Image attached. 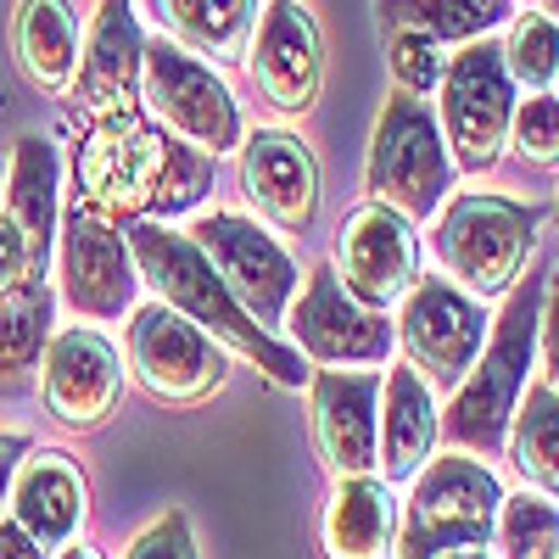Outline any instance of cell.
I'll return each mask as SVG.
<instances>
[{
	"instance_id": "2",
	"label": "cell",
	"mask_w": 559,
	"mask_h": 559,
	"mask_svg": "<svg viewBox=\"0 0 559 559\" xmlns=\"http://www.w3.org/2000/svg\"><path fill=\"white\" fill-rule=\"evenodd\" d=\"M123 241L134 252L140 286L157 302H168L174 313L202 324L224 353H241L247 364H258L274 386H286V392L308 386L313 369H302V353L292 342H280L274 331H263V324L229 297V286L213 274V263L197 252V241L185 236V229H174L163 218H134V224H123Z\"/></svg>"
},
{
	"instance_id": "25",
	"label": "cell",
	"mask_w": 559,
	"mask_h": 559,
	"mask_svg": "<svg viewBox=\"0 0 559 559\" xmlns=\"http://www.w3.org/2000/svg\"><path fill=\"white\" fill-rule=\"evenodd\" d=\"M0 213H7L23 241L34 252V274H45L57 252V224H62V202H57V146L45 134H23L12 157H7V191H0Z\"/></svg>"
},
{
	"instance_id": "20",
	"label": "cell",
	"mask_w": 559,
	"mask_h": 559,
	"mask_svg": "<svg viewBox=\"0 0 559 559\" xmlns=\"http://www.w3.org/2000/svg\"><path fill=\"white\" fill-rule=\"evenodd\" d=\"M7 515L45 548H68L79 543L84 521H90V476H84V464L62 448H28L23 464H17V476H12V503H7Z\"/></svg>"
},
{
	"instance_id": "3",
	"label": "cell",
	"mask_w": 559,
	"mask_h": 559,
	"mask_svg": "<svg viewBox=\"0 0 559 559\" xmlns=\"http://www.w3.org/2000/svg\"><path fill=\"white\" fill-rule=\"evenodd\" d=\"M543 286H548V269L532 258L526 274L509 286V297H503V308H498V319H492L476 369L448 392L442 426H437V437H442L448 448L476 453V459L503 453L509 419H515V408H521V397H526V386H532V369H537Z\"/></svg>"
},
{
	"instance_id": "4",
	"label": "cell",
	"mask_w": 559,
	"mask_h": 559,
	"mask_svg": "<svg viewBox=\"0 0 559 559\" xmlns=\"http://www.w3.org/2000/svg\"><path fill=\"white\" fill-rule=\"evenodd\" d=\"M537 224H543V207L532 202L492 197V191H453L442 202L431 247L459 292L498 302L537 258Z\"/></svg>"
},
{
	"instance_id": "34",
	"label": "cell",
	"mask_w": 559,
	"mask_h": 559,
	"mask_svg": "<svg viewBox=\"0 0 559 559\" xmlns=\"http://www.w3.org/2000/svg\"><path fill=\"white\" fill-rule=\"evenodd\" d=\"M537 369H543V381L559 392V269L548 274V286H543V319H537Z\"/></svg>"
},
{
	"instance_id": "40",
	"label": "cell",
	"mask_w": 559,
	"mask_h": 559,
	"mask_svg": "<svg viewBox=\"0 0 559 559\" xmlns=\"http://www.w3.org/2000/svg\"><path fill=\"white\" fill-rule=\"evenodd\" d=\"M437 559H498L492 548H448V554H437Z\"/></svg>"
},
{
	"instance_id": "10",
	"label": "cell",
	"mask_w": 559,
	"mask_h": 559,
	"mask_svg": "<svg viewBox=\"0 0 559 559\" xmlns=\"http://www.w3.org/2000/svg\"><path fill=\"white\" fill-rule=\"evenodd\" d=\"M397 347L403 364L419 369V381L431 392H453L464 376L476 369L487 331H492V308L471 292H459L453 280L442 274H419L408 297L397 302Z\"/></svg>"
},
{
	"instance_id": "6",
	"label": "cell",
	"mask_w": 559,
	"mask_h": 559,
	"mask_svg": "<svg viewBox=\"0 0 559 559\" xmlns=\"http://www.w3.org/2000/svg\"><path fill=\"white\" fill-rule=\"evenodd\" d=\"M521 90L503 68V45L471 39L459 45L437 84V129L448 140V157L459 174H492L509 152V123H515Z\"/></svg>"
},
{
	"instance_id": "7",
	"label": "cell",
	"mask_w": 559,
	"mask_h": 559,
	"mask_svg": "<svg viewBox=\"0 0 559 559\" xmlns=\"http://www.w3.org/2000/svg\"><path fill=\"white\" fill-rule=\"evenodd\" d=\"M140 112H152L168 134H179L185 146L207 152L213 163L241 152V107L229 96V84L218 68L191 57L174 39H146V62H140Z\"/></svg>"
},
{
	"instance_id": "28",
	"label": "cell",
	"mask_w": 559,
	"mask_h": 559,
	"mask_svg": "<svg viewBox=\"0 0 559 559\" xmlns=\"http://www.w3.org/2000/svg\"><path fill=\"white\" fill-rule=\"evenodd\" d=\"M381 17L386 28H419L437 45H471L515 17V0H381Z\"/></svg>"
},
{
	"instance_id": "12",
	"label": "cell",
	"mask_w": 559,
	"mask_h": 559,
	"mask_svg": "<svg viewBox=\"0 0 559 559\" xmlns=\"http://www.w3.org/2000/svg\"><path fill=\"white\" fill-rule=\"evenodd\" d=\"M286 331H292V347L313 358L319 369H381L392 364V347H397L392 319L364 308L336 280L331 263L308 269L302 292L286 308Z\"/></svg>"
},
{
	"instance_id": "30",
	"label": "cell",
	"mask_w": 559,
	"mask_h": 559,
	"mask_svg": "<svg viewBox=\"0 0 559 559\" xmlns=\"http://www.w3.org/2000/svg\"><path fill=\"white\" fill-rule=\"evenodd\" d=\"M503 68L515 79V90L537 96V90H554L559 73V23L548 12H515L509 17V39H503Z\"/></svg>"
},
{
	"instance_id": "9",
	"label": "cell",
	"mask_w": 559,
	"mask_h": 559,
	"mask_svg": "<svg viewBox=\"0 0 559 559\" xmlns=\"http://www.w3.org/2000/svg\"><path fill=\"white\" fill-rule=\"evenodd\" d=\"M129 376L163 408H202L229 381V353L202 324L152 297L129 313Z\"/></svg>"
},
{
	"instance_id": "39",
	"label": "cell",
	"mask_w": 559,
	"mask_h": 559,
	"mask_svg": "<svg viewBox=\"0 0 559 559\" xmlns=\"http://www.w3.org/2000/svg\"><path fill=\"white\" fill-rule=\"evenodd\" d=\"M51 559H102L96 548H90V543H68V548H57Z\"/></svg>"
},
{
	"instance_id": "44",
	"label": "cell",
	"mask_w": 559,
	"mask_h": 559,
	"mask_svg": "<svg viewBox=\"0 0 559 559\" xmlns=\"http://www.w3.org/2000/svg\"><path fill=\"white\" fill-rule=\"evenodd\" d=\"M554 218H559V197H554Z\"/></svg>"
},
{
	"instance_id": "29",
	"label": "cell",
	"mask_w": 559,
	"mask_h": 559,
	"mask_svg": "<svg viewBox=\"0 0 559 559\" xmlns=\"http://www.w3.org/2000/svg\"><path fill=\"white\" fill-rule=\"evenodd\" d=\"M492 554L498 559H554L559 554V503L521 487L503 492L492 521Z\"/></svg>"
},
{
	"instance_id": "27",
	"label": "cell",
	"mask_w": 559,
	"mask_h": 559,
	"mask_svg": "<svg viewBox=\"0 0 559 559\" xmlns=\"http://www.w3.org/2000/svg\"><path fill=\"white\" fill-rule=\"evenodd\" d=\"M509 459L532 492L559 503V392L548 381H532L515 419H509Z\"/></svg>"
},
{
	"instance_id": "21",
	"label": "cell",
	"mask_w": 559,
	"mask_h": 559,
	"mask_svg": "<svg viewBox=\"0 0 559 559\" xmlns=\"http://www.w3.org/2000/svg\"><path fill=\"white\" fill-rule=\"evenodd\" d=\"M403 503L381 476H342L319 509V559H392Z\"/></svg>"
},
{
	"instance_id": "42",
	"label": "cell",
	"mask_w": 559,
	"mask_h": 559,
	"mask_svg": "<svg viewBox=\"0 0 559 559\" xmlns=\"http://www.w3.org/2000/svg\"><path fill=\"white\" fill-rule=\"evenodd\" d=\"M0 191H7V157H0Z\"/></svg>"
},
{
	"instance_id": "11",
	"label": "cell",
	"mask_w": 559,
	"mask_h": 559,
	"mask_svg": "<svg viewBox=\"0 0 559 559\" xmlns=\"http://www.w3.org/2000/svg\"><path fill=\"white\" fill-rule=\"evenodd\" d=\"M185 236L197 241V252L213 263V274L229 286V297H236L263 324V331L286 319L292 297L302 292V274H297L292 252L280 247L258 218L213 207V213H197Z\"/></svg>"
},
{
	"instance_id": "18",
	"label": "cell",
	"mask_w": 559,
	"mask_h": 559,
	"mask_svg": "<svg viewBox=\"0 0 559 559\" xmlns=\"http://www.w3.org/2000/svg\"><path fill=\"white\" fill-rule=\"evenodd\" d=\"M241 191L286 236H308L319 218V157L297 129L258 123L241 134Z\"/></svg>"
},
{
	"instance_id": "17",
	"label": "cell",
	"mask_w": 559,
	"mask_h": 559,
	"mask_svg": "<svg viewBox=\"0 0 559 559\" xmlns=\"http://www.w3.org/2000/svg\"><path fill=\"white\" fill-rule=\"evenodd\" d=\"M313 408V448L324 471L376 476L381 459V369H313L308 376Z\"/></svg>"
},
{
	"instance_id": "15",
	"label": "cell",
	"mask_w": 559,
	"mask_h": 559,
	"mask_svg": "<svg viewBox=\"0 0 559 559\" xmlns=\"http://www.w3.org/2000/svg\"><path fill=\"white\" fill-rule=\"evenodd\" d=\"M331 269L364 308L386 313V308H397L408 297V286L419 280V229L403 213L381 207V202H364L336 229Z\"/></svg>"
},
{
	"instance_id": "23",
	"label": "cell",
	"mask_w": 559,
	"mask_h": 559,
	"mask_svg": "<svg viewBox=\"0 0 559 559\" xmlns=\"http://www.w3.org/2000/svg\"><path fill=\"white\" fill-rule=\"evenodd\" d=\"M79 12L73 0H17L12 12V57L17 73L39 90V96H73V79H79Z\"/></svg>"
},
{
	"instance_id": "33",
	"label": "cell",
	"mask_w": 559,
	"mask_h": 559,
	"mask_svg": "<svg viewBox=\"0 0 559 559\" xmlns=\"http://www.w3.org/2000/svg\"><path fill=\"white\" fill-rule=\"evenodd\" d=\"M123 559H197V532L185 509H163L152 526H140Z\"/></svg>"
},
{
	"instance_id": "32",
	"label": "cell",
	"mask_w": 559,
	"mask_h": 559,
	"mask_svg": "<svg viewBox=\"0 0 559 559\" xmlns=\"http://www.w3.org/2000/svg\"><path fill=\"white\" fill-rule=\"evenodd\" d=\"M386 62H392V79L397 90H408V96H426V90L442 84V45L431 34H419V28H386Z\"/></svg>"
},
{
	"instance_id": "43",
	"label": "cell",
	"mask_w": 559,
	"mask_h": 559,
	"mask_svg": "<svg viewBox=\"0 0 559 559\" xmlns=\"http://www.w3.org/2000/svg\"><path fill=\"white\" fill-rule=\"evenodd\" d=\"M554 96H559V73H554Z\"/></svg>"
},
{
	"instance_id": "8",
	"label": "cell",
	"mask_w": 559,
	"mask_h": 559,
	"mask_svg": "<svg viewBox=\"0 0 559 559\" xmlns=\"http://www.w3.org/2000/svg\"><path fill=\"white\" fill-rule=\"evenodd\" d=\"M503 503V481L487 459L476 453H437L426 459V471L408 481L403 498V521L397 537L419 543L426 554H448V548H492V521Z\"/></svg>"
},
{
	"instance_id": "13",
	"label": "cell",
	"mask_w": 559,
	"mask_h": 559,
	"mask_svg": "<svg viewBox=\"0 0 559 559\" xmlns=\"http://www.w3.org/2000/svg\"><path fill=\"white\" fill-rule=\"evenodd\" d=\"M57 280H62V302L90 324H112L140 302V269L123 229L79 202H68L57 224Z\"/></svg>"
},
{
	"instance_id": "41",
	"label": "cell",
	"mask_w": 559,
	"mask_h": 559,
	"mask_svg": "<svg viewBox=\"0 0 559 559\" xmlns=\"http://www.w3.org/2000/svg\"><path fill=\"white\" fill-rule=\"evenodd\" d=\"M543 12H548V17L559 23V0H543Z\"/></svg>"
},
{
	"instance_id": "38",
	"label": "cell",
	"mask_w": 559,
	"mask_h": 559,
	"mask_svg": "<svg viewBox=\"0 0 559 559\" xmlns=\"http://www.w3.org/2000/svg\"><path fill=\"white\" fill-rule=\"evenodd\" d=\"M392 559H437V554H426V548H419V543L397 537V543H392Z\"/></svg>"
},
{
	"instance_id": "24",
	"label": "cell",
	"mask_w": 559,
	"mask_h": 559,
	"mask_svg": "<svg viewBox=\"0 0 559 559\" xmlns=\"http://www.w3.org/2000/svg\"><path fill=\"white\" fill-rule=\"evenodd\" d=\"M163 39L185 45L207 68H236L252 51V34L263 17V0H146Z\"/></svg>"
},
{
	"instance_id": "22",
	"label": "cell",
	"mask_w": 559,
	"mask_h": 559,
	"mask_svg": "<svg viewBox=\"0 0 559 559\" xmlns=\"http://www.w3.org/2000/svg\"><path fill=\"white\" fill-rule=\"evenodd\" d=\"M437 426H442V408L437 392L419 381L414 364H392V376H381V459H376V476L386 487H408L426 459L437 453Z\"/></svg>"
},
{
	"instance_id": "5",
	"label": "cell",
	"mask_w": 559,
	"mask_h": 559,
	"mask_svg": "<svg viewBox=\"0 0 559 559\" xmlns=\"http://www.w3.org/2000/svg\"><path fill=\"white\" fill-rule=\"evenodd\" d=\"M453 174L459 168L437 129V107L426 96L392 90L376 118V134H369V163H364L369 202L403 213L408 224H426L453 197Z\"/></svg>"
},
{
	"instance_id": "26",
	"label": "cell",
	"mask_w": 559,
	"mask_h": 559,
	"mask_svg": "<svg viewBox=\"0 0 559 559\" xmlns=\"http://www.w3.org/2000/svg\"><path fill=\"white\" fill-rule=\"evenodd\" d=\"M57 292L45 280H23L17 292L0 297V397H17L34 386L45 342H51Z\"/></svg>"
},
{
	"instance_id": "1",
	"label": "cell",
	"mask_w": 559,
	"mask_h": 559,
	"mask_svg": "<svg viewBox=\"0 0 559 559\" xmlns=\"http://www.w3.org/2000/svg\"><path fill=\"white\" fill-rule=\"evenodd\" d=\"M213 191V157L185 146L146 112H112L90 123L73 152V202L107 224L179 218Z\"/></svg>"
},
{
	"instance_id": "35",
	"label": "cell",
	"mask_w": 559,
	"mask_h": 559,
	"mask_svg": "<svg viewBox=\"0 0 559 559\" xmlns=\"http://www.w3.org/2000/svg\"><path fill=\"white\" fill-rule=\"evenodd\" d=\"M23 280H45V274H34V252H28V241H23V229L0 213V297L17 292Z\"/></svg>"
},
{
	"instance_id": "19",
	"label": "cell",
	"mask_w": 559,
	"mask_h": 559,
	"mask_svg": "<svg viewBox=\"0 0 559 559\" xmlns=\"http://www.w3.org/2000/svg\"><path fill=\"white\" fill-rule=\"evenodd\" d=\"M140 62H146V28L134 0H96V17L84 28L73 102L90 123L140 107Z\"/></svg>"
},
{
	"instance_id": "37",
	"label": "cell",
	"mask_w": 559,
	"mask_h": 559,
	"mask_svg": "<svg viewBox=\"0 0 559 559\" xmlns=\"http://www.w3.org/2000/svg\"><path fill=\"white\" fill-rule=\"evenodd\" d=\"M0 559H51V548H45V543H34L12 515L7 521H0Z\"/></svg>"
},
{
	"instance_id": "14",
	"label": "cell",
	"mask_w": 559,
	"mask_h": 559,
	"mask_svg": "<svg viewBox=\"0 0 559 559\" xmlns=\"http://www.w3.org/2000/svg\"><path fill=\"white\" fill-rule=\"evenodd\" d=\"M123 397V353L96 331V324H68L51 331L39 358V403L62 431H102Z\"/></svg>"
},
{
	"instance_id": "16",
	"label": "cell",
	"mask_w": 559,
	"mask_h": 559,
	"mask_svg": "<svg viewBox=\"0 0 559 559\" xmlns=\"http://www.w3.org/2000/svg\"><path fill=\"white\" fill-rule=\"evenodd\" d=\"M258 96L280 118H308L324 90V34L302 0H263V17L247 51Z\"/></svg>"
},
{
	"instance_id": "45",
	"label": "cell",
	"mask_w": 559,
	"mask_h": 559,
	"mask_svg": "<svg viewBox=\"0 0 559 559\" xmlns=\"http://www.w3.org/2000/svg\"><path fill=\"white\" fill-rule=\"evenodd\" d=\"M554 559H559V554H554Z\"/></svg>"
},
{
	"instance_id": "36",
	"label": "cell",
	"mask_w": 559,
	"mask_h": 559,
	"mask_svg": "<svg viewBox=\"0 0 559 559\" xmlns=\"http://www.w3.org/2000/svg\"><path fill=\"white\" fill-rule=\"evenodd\" d=\"M34 442L17 437V431H0V521H7V503H12V476H17V464Z\"/></svg>"
},
{
	"instance_id": "31",
	"label": "cell",
	"mask_w": 559,
	"mask_h": 559,
	"mask_svg": "<svg viewBox=\"0 0 559 559\" xmlns=\"http://www.w3.org/2000/svg\"><path fill=\"white\" fill-rule=\"evenodd\" d=\"M509 152L532 168H559V96L537 90V96L515 102V123H509Z\"/></svg>"
}]
</instances>
